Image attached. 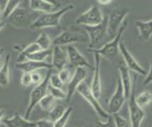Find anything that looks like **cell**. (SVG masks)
<instances>
[{
  "label": "cell",
  "instance_id": "cell-1",
  "mask_svg": "<svg viewBox=\"0 0 152 127\" xmlns=\"http://www.w3.org/2000/svg\"><path fill=\"white\" fill-rule=\"evenodd\" d=\"M73 9H74L73 4H69V5L56 10L55 12H49L43 13V15L39 16L36 18V20L31 25L30 29L40 30V29H45V28L59 27L63 16L68 12L72 11Z\"/></svg>",
  "mask_w": 152,
  "mask_h": 127
},
{
  "label": "cell",
  "instance_id": "cell-2",
  "mask_svg": "<svg viewBox=\"0 0 152 127\" xmlns=\"http://www.w3.org/2000/svg\"><path fill=\"white\" fill-rule=\"evenodd\" d=\"M88 35V49H99L109 42L112 37L107 32V17L96 26H83Z\"/></svg>",
  "mask_w": 152,
  "mask_h": 127
},
{
  "label": "cell",
  "instance_id": "cell-3",
  "mask_svg": "<svg viewBox=\"0 0 152 127\" xmlns=\"http://www.w3.org/2000/svg\"><path fill=\"white\" fill-rule=\"evenodd\" d=\"M34 11H28L27 9L17 8L13 13L10 15L6 20L10 25L17 28V29H26L30 28L31 25L36 20V18L39 16Z\"/></svg>",
  "mask_w": 152,
  "mask_h": 127
},
{
  "label": "cell",
  "instance_id": "cell-4",
  "mask_svg": "<svg viewBox=\"0 0 152 127\" xmlns=\"http://www.w3.org/2000/svg\"><path fill=\"white\" fill-rule=\"evenodd\" d=\"M88 41V32L82 30L70 28V29L65 30L61 32L59 35H57L52 41L53 46H68L72 43H81V42Z\"/></svg>",
  "mask_w": 152,
  "mask_h": 127
},
{
  "label": "cell",
  "instance_id": "cell-5",
  "mask_svg": "<svg viewBox=\"0 0 152 127\" xmlns=\"http://www.w3.org/2000/svg\"><path fill=\"white\" fill-rule=\"evenodd\" d=\"M127 25H128V21L125 19V21L121 25L120 29L118 30L116 35L110 41L107 42V43H106L99 49H88V52L89 53H97L100 55L106 56V58H111V56L116 55L119 52V44H120V41L122 40V36L124 35V32L126 30Z\"/></svg>",
  "mask_w": 152,
  "mask_h": 127
},
{
  "label": "cell",
  "instance_id": "cell-6",
  "mask_svg": "<svg viewBox=\"0 0 152 127\" xmlns=\"http://www.w3.org/2000/svg\"><path fill=\"white\" fill-rule=\"evenodd\" d=\"M50 74H51V71H50V69H49V71H48L46 77L43 79V81L39 84H37V85H35V87L32 89V91L30 95V102H28V105L25 112V116H24L26 119L28 120L32 110L34 109L37 104H39V101L42 100V97L48 93L49 78H50Z\"/></svg>",
  "mask_w": 152,
  "mask_h": 127
},
{
  "label": "cell",
  "instance_id": "cell-7",
  "mask_svg": "<svg viewBox=\"0 0 152 127\" xmlns=\"http://www.w3.org/2000/svg\"><path fill=\"white\" fill-rule=\"evenodd\" d=\"M76 92H77L78 94H80V95L88 102V104L93 108V110L98 115L99 117H101V119H103V120H107V117H109L110 114L104 109L103 106L101 105V103L99 102L98 98L94 96V94L92 93L90 87H88L86 83L82 82L78 86Z\"/></svg>",
  "mask_w": 152,
  "mask_h": 127
},
{
  "label": "cell",
  "instance_id": "cell-8",
  "mask_svg": "<svg viewBox=\"0 0 152 127\" xmlns=\"http://www.w3.org/2000/svg\"><path fill=\"white\" fill-rule=\"evenodd\" d=\"M128 113H129L130 126L139 127L141 126L142 120L145 117V113L142 108L138 105L136 101V94H135V80L133 79V86L130 93V97L128 98Z\"/></svg>",
  "mask_w": 152,
  "mask_h": 127
},
{
  "label": "cell",
  "instance_id": "cell-9",
  "mask_svg": "<svg viewBox=\"0 0 152 127\" xmlns=\"http://www.w3.org/2000/svg\"><path fill=\"white\" fill-rule=\"evenodd\" d=\"M104 15L98 5H93L76 18V24L82 26H96L104 20Z\"/></svg>",
  "mask_w": 152,
  "mask_h": 127
},
{
  "label": "cell",
  "instance_id": "cell-10",
  "mask_svg": "<svg viewBox=\"0 0 152 127\" xmlns=\"http://www.w3.org/2000/svg\"><path fill=\"white\" fill-rule=\"evenodd\" d=\"M130 11L128 9H121V10L112 11L107 17V32L112 38L116 35L118 30L120 29L123 22L128 16Z\"/></svg>",
  "mask_w": 152,
  "mask_h": 127
},
{
  "label": "cell",
  "instance_id": "cell-11",
  "mask_svg": "<svg viewBox=\"0 0 152 127\" xmlns=\"http://www.w3.org/2000/svg\"><path fill=\"white\" fill-rule=\"evenodd\" d=\"M126 98L125 96V91H124V86L120 78L117 79L116 89L112 96L108 100L107 102V112L109 114H114V113L120 112L124 103L126 102Z\"/></svg>",
  "mask_w": 152,
  "mask_h": 127
},
{
  "label": "cell",
  "instance_id": "cell-12",
  "mask_svg": "<svg viewBox=\"0 0 152 127\" xmlns=\"http://www.w3.org/2000/svg\"><path fill=\"white\" fill-rule=\"evenodd\" d=\"M119 51H120V53L123 56L126 66L129 69L130 71L134 72L135 74L141 75V76H145L147 74L146 71L142 68V65L138 62L137 59L134 58V55L131 54V52L127 49V47L123 42V40H121L120 44H119Z\"/></svg>",
  "mask_w": 152,
  "mask_h": 127
},
{
  "label": "cell",
  "instance_id": "cell-13",
  "mask_svg": "<svg viewBox=\"0 0 152 127\" xmlns=\"http://www.w3.org/2000/svg\"><path fill=\"white\" fill-rule=\"evenodd\" d=\"M86 67H76L75 72L71 77L70 80L66 83V102H69L71 98H72L73 95L75 94L76 90H77L78 86L81 83L84 82V80L88 77V72L85 69Z\"/></svg>",
  "mask_w": 152,
  "mask_h": 127
},
{
  "label": "cell",
  "instance_id": "cell-14",
  "mask_svg": "<svg viewBox=\"0 0 152 127\" xmlns=\"http://www.w3.org/2000/svg\"><path fill=\"white\" fill-rule=\"evenodd\" d=\"M94 54V69H93V77L91 80V89L92 93L97 98L101 97L102 95V82H101V74H100V66H101V55L97 53Z\"/></svg>",
  "mask_w": 152,
  "mask_h": 127
},
{
  "label": "cell",
  "instance_id": "cell-15",
  "mask_svg": "<svg viewBox=\"0 0 152 127\" xmlns=\"http://www.w3.org/2000/svg\"><path fill=\"white\" fill-rule=\"evenodd\" d=\"M66 53H68L69 62L70 63L71 66H73L75 68L79 66L91 68L87 58H86L72 44L68 45V47H66Z\"/></svg>",
  "mask_w": 152,
  "mask_h": 127
},
{
  "label": "cell",
  "instance_id": "cell-16",
  "mask_svg": "<svg viewBox=\"0 0 152 127\" xmlns=\"http://www.w3.org/2000/svg\"><path fill=\"white\" fill-rule=\"evenodd\" d=\"M69 62L68 53L62 46H53L52 49V66L56 70H61L66 66Z\"/></svg>",
  "mask_w": 152,
  "mask_h": 127
},
{
  "label": "cell",
  "instance_id": "cell-17",
  "mask_svg": "<svg viewBox=\"0 0 152 127\" xmlns=\"http://www.w3.org/2000/svg\"><path fill=\"white\" fill-rule=\"evenodd\" d=\"M16 68L23 72H34L39 69H52L53 66L46 61H35V60H26L22 62H17Z\"/></svg>",
  "mask_w": 152,
  "mask_h": 127
},
{
  "label": "cell",
  "instance_id": "cell-18",
  "mask_svg": "<svg viewBox=\"0 0 152 127\" xmlns=\"http://www.w3.org/2000/svg\"><path fill=\"white\" fill-rule=\"evenodd\" d=\"M130 70L128 69L126 65H120L119 66V73H120V79L124 86V91H125L126 98L128 100L130 97V93L133 86V79L130 75Z\"/></svg>",
  "mask_w": 152,
  "mask_h": 127
},
{
  "label": "cell",
  "instance_id": "cell-19",
  "mask_svg": "<svg viewBox=\"0 0 152 127\" xmlns=\"http://www.w3.org/2000/svg\"><path fill=\"white\" fill-rule=\"evenodd\" d=\"M2 123L8 127H36L35 121L28 120L18 114H15L11 119H3Z\"/></svg>",
  "mask_w": 152,
  "mask_h": 127
},
{
  "label": "cell",
  "instance_id": "cell-20",
  "mask_svg": "<svg viewBox=\"0 0 152 127\" xmlns=\"http://www.w3.org/2000/svg\"><path fill=\"white\" fill-rule=\"evenodd\" d=\"M136 28L139 32L138 38L142 42H147L152 37V19L148 21L138 20L135 23Z\"/></svg>",
  "mask_w": 152,
  "mask_h": 127
},
{
  "label": "cell",
  "instance_id": "cell-21",
  "mask_svg": "<svg viewBox=\"0 0 152 127\" xmlns=\"http://www.w3.org/2000/svg\"><path fill=\"white\" fill-rule=\"evenodd\" d=\"M30 9L34 12H42V13H49L58 10L52 4L47 2L46 0H30L28 2Z\"/></svg>",
  "mask_w": 152,
  "mask_h": 127
},
{
  "label": "cell",
  "instance_id": "cell-22",
  "mask_svg": "<svg viewBox=\"0 0 152 127\" xmlns=\"http://www.w3.org/2000/svg\"><path fill=\"white\" fill-rule=\"evenodd\" d=\"M10 60H11V55L9 54L2 66L0 67V86L2 87L8 86L10 82Z\"/></svg>",
  "mask_w": 152,
  "mask_h": 127
},
{
  "label": "cell",
  "instance_id": "cell-23",
  "mask_svg": "<svg viewBox=\"0 0 152 127\" xmlns=\"http://www.w3.org/2000/svg\"><path fill=\"white\" fill-rule=\"evenodd\" d=\"M136 101L138 105L144 109L152 102V93L147 90L141 92L138 96L136 95Z\"/></svg>",
  "mask_w": 152,
  "mask_h": 127
},
{
  "label": "cell",
  "instance_id": "cell-24",
  "mask_svg": "<svg viewBox=\"0 0 152 127\" xmlns=\"http://www.w3.org/2000/svg\"><path fill=\"white\" fill-rule=\"evenodd\" d=\"M38 50H40V47H39V45L36 43V42H33V43L28 44L27 47H25V48H24L21 51V53L19 54L18 58H17V62H22V61H26L28 55L34 53V52H36Z\"/></svg>",
  "mask_w": 152,
  "mask_h": 127
},
{
  "label": "cell",
  "instance_id": "cell-25",
  "mask_svg": "<svg viewBox=\"0 0 152 127\" xmlns=\"http://www.w3.org/2000/svg\"><path fill=\"white\" fill-rule=\"evenodd\" d=\"M52 55V50L48 49V50H43L40 49L34 53H32L31 55H28L27 60H35V61H45L49 56Z\"/></svg>",
  "mask_w": 152,
  "mask_h": 127
},
{
  "label": "cell",
  "instance_id": "cell-26",
  "mask_svg": "<svg viewBox=\"0 0 152 127\" xmlns=\"http://www.w3.org/2000/svg\"><path fill=\"white\" fill-rule=\"evenodd\" d=\"M56 104L55 103V98L52 97L50 94L47 93L46 95L42 97V100L39 101V105L43 110L46 112H50L53 106Z\"/></svg>",
  "mask_w": 152,
  "mask_h": 127
},
{
  "label": "cell",
  "instance_id": "cell-27",
  "mask_svg": "<svg viewBox=\"0 0 152 127\" xmlns=\"http://www.w3.org/2000/svg\"><path fill=\"white\" fill-rule=\"evenodd\" d=\"M66 106L64 104H60V103H56L53 106V108L49 112V117L51 121L55 122L57 120H59V117L64 114L66 111Z\"/></svg>",
  "mask_w": 152,
  "mask_h": 127
},
{
  "label": "cell",
  "instance_id": "cell-28",
  "mask_svg": "<svg viewBox=\"0 0 152 127\" xmlns=\"http://www.w3.org/2000/svg\"><path fill=\"white\" fill-rule=\"evenodd\" d=\"M20 3H21V0H8L6 5H5V7L3 8L2 18L6 19L12 13H13L16 10L18 6L20 5Z\"/></svg>",
  "mask_w": 152,
  "mask_h": 127
},
{
  "label": "cell",
  "instance_id": "cell-29",
  "mask_svg": "<svg viewBox=\"0 0 152 127\" xmlns=\"http://www.w3.org/2000/svg\"><path fill=\"white\" fill-rule=\"evenodd\" d=\"M35 42L39 45L40 49H43V50L50 49L52 46V40L50 39V37L48 35L46 32H41L39 36L37 37Z\"/></svg>",
  "mask_w": 152,
  "mask_h": 127
},
{
  "label": "cell",
  "instance_id": "cell-30",
  "mask_svg": "<svg viewBox=\"0 0 152 127\" xmlns=\"http://www.w3.org/2000/svg\"><path fill=\"white\" fill-rule=\"evenodd\" d=\"M72 107H68L66 109V111L64 112V114L62 115L59 120H57L55 122H54V127H64L68 123V121L69 120V117L71 115V113H72Z\"/></svg>",
  "mask_w": 152,
  "mask_h": 127
},
{
  "label": "cell",
  "instance_id": "cell-31",
  "mask_svg": "<svg viewBox=\"0 0 152 127\" xmlns=\"http://www.w3.org/2000/svg\"><path fill=\"white\" fill-rule=\"evenodd\" d=\"M48 93L53 97L55 100H66V93L63 91V89L53 87L49 84L48 86Z\"/></svg>",
  "mask_w": 152,
  "mask_h": 127
},
{
  "label": "cell",
  "instance_id": "cell-32",
  "mask_svg": "<svg viewBox=\"0 0 152 127\" xmlns=\"http://www.w3.org/2000/svg\"><path fill=\"white\" fill-rule=\"evenodd\" d=\"M112 116H113L114 122H115V126L116 127H127V126H130V122L127 121L124 117H122L120 114H119V112L114 113V114H112Z\"/></svg>",
  "mask_w": 152,
  "mask_h": 127
},
{
  "label": "cell",
  "instance_id": "cell-33",
  "mask_svg": "<svg viewBox=\"0 0 152 127\" xmlns=\"http://www.w3.org/2000/svg\"><path fill=\"white\" fill-rule=\"evenodd\" d=\"M49 84L53 87H57V88H61L63 89L65 83L61 80V78H59L58 74H50V78H49Z\"/></svg>",
  "mask_w": 152,
  "mask_h": 127
},
{
  "label": "cell",
  "instance_id": "cell-34",
  "mask_svg": "<svg viewBox=\"0 0 152 127\" xmlns=\"http://www.w3.org/2000/svg\"><path fill=\"white\" fill-rule=\"evenodd\" d=\"M58 76L59 78H61V80L63 81L65 84L68 83L69 80H70V78H71V71H70V69L69 68H63V69H61L59 70V72H58Z\"/></svg>",
  "mask_w": 152,
  "mask_h": 127
},
{
  "label": "cell",
  "instance_id": "cell-35",
  "mask_svg": "<svg viewBox=\"0 0 152 127\" xmlns=\"http://www.w3.org/2000/svg\"><path fill=\"white\" fill-rule=\"evenodd\" d=\"M21 85L24 87H28L32 84V80H31V75L28 72H24L21 76Z\"/></svg>",
  "mask_w": 152,
  "mask_h": 127
},
{
  "label": "cell",
  "instance_id": "cell-36",
  "mask_svg": "<svg viewBox=\"0 0 152 127\" xmlns=\"http://www.w3.org/2000/svg\"><path fill=\"white\" fill-rule=\"evenodd\" d=\"M96 126H101V127H113L115 126V122H114V119H113V116L112 114L109 115V117H107V120H106L104 122H102V121H98L96 123Z\"/></svg>",
  "mask_w": 152,
  "mask_h": 127
},
{
  "label": "cell",
  "instance_id": "cell-37",
  "mask_svg": "<svg viewBox=\"0 0 152 127\" xmlns=\"http://www.w3.org/2000/svg\"><path fill=\"white\" fill-rule=\"evenodd\" d=\"M31 80H32V84H34V85H37V84H39L43 81V79H44V78H43V76L38 73V70L37 71H34V72H31Z\"/></svg>",
  "mask_w": 152,
  "mask_h": 127
},
{
  "label": "cell",
  "instance_id": "cell-38",
  "mask_svg": "<svg viewBox=\"0 0 152 127\" xmlns=\"http://www.w3.org/2000/svg\"><path fill=\"white\" fill-rule=\"evenodd\" d=\"M36 122V127H53L54 122L51 121L50 120H39L35 121Z\"/></svg>",
  "mask_w": 152,
  "mask_h": 127
},
{
  "label": "cell",
  "instance_id": "cell-39",
  "mask_svg": "<svg viewBox=\"0 0 152 127\" xmlns=\"http://www.w3.org/2000/svg\"><path fill=\"white\" fill-rule=\"evenodd\" d=\"M144 85H148V84L152 83V59L150 60V68H149V71L145 75V78L144 80Z\"/></svg>",
  "mask_w": 152,
  "mask_h": 127
},
{
  "label": "cell",
  "instance_id": "cell-40",
  "mask_svg": "<svg viewBox=\"0 0 152 127\" xmlns=\"http://www.w3.org/2000/svg\"><path fill=\"white\" fill-rule=\"evenodd\" d=\"M46 1L52 4V5L55 6L56 8H58V9H60V7H61V1H60V0H46Z\"/></svg>",
  "mask_w": 152,
  "mask_h": 127
},
{
  "label": "cell",
  "instance_id": "cell-41",
  "mask_svg": "<svg viewBox=\"0 0 152 127\" xmlns=\"http://www.w3.org/2000/svg\"><path fill=\"white\" fill-rule=\"evenodd\" d=\"M97 3L99 5H104V6H107V5H109L110 3H112L113 0H96Z\"/></svg>",
  "mask_w": 152,
  "mask_h": 127
},
{
  "label": "cell",
  "instance_id": "cell-42",
  "mask_svg": "<svg viewBox=\"0 0 152 127\" xmlns=\"http://www.w3.org/2000/svg\"><path fill=\"white\" fill-rule=\"evenodd\" d=\"M5 115H6V112H5V110L0 109V123L2 122V120H3V119H4Z\"/></svg>",
  "mask_w": 152,
  "mask_h": 127
},
{
  "label": "cell",
  "instance_id": "cell-43",
  "mask_svg": "<svg viewBox=\"0 0 152 127\" xmlns=\"http://www.w3.org/2000/svg\"><path fill=\"white\" fill-rule=\"evenodd\" d=\"M7 1H8V0H0V6H1L2 8H4L5 5H6Z\"/></svg>",
  "mask_w": 152,
  "mask_h": 127
},
{
  "label": "cell",
  "instance_id": "cell-44",
  "mask_svg": "<svg viewBox=\"0 0 152 127\" xmlns=\"http://www.w3.org/2000/svg\"><path fill=\"white\" fill-rule=\"evenodd\" d=\"M4 28H5V23L2 20H0V32H1Z\"/></svg>",
  "mask_w": 152,
  "mask_h": 127
},
{
  "label": "cell",
  "instance_id": "cell-45",
  "mask_svg": "<svg viewBox=\"0 0 152 127\" xmlns=\"http://www.w3.org/2000/svg\"><path fill=\"white\" fill-rule=\"evenodd\" d=\"M2 15H3V8L0 6V18L2 17Z\"/></svg>",
  "mask_w": 152,
  "mask_h": 127
},
{
  "label": "cell",
  "instance_id": "cell-46",
  "mask_svg": "<svg viewBox=\"0 0 152 127\" xmlns=\"http://www.w3.org/2000/svg\"><path fill=\"white\" fill-rule=\"evenodd\" d=\"M1 62H2V58H1V55H0V64H1Z\"/></svg>",
  "mask_w": 152,
  "mask_h": 127
},
{
  "label": "cell",
  "instance_id": "cell-47",
  "mask_svg": "<svg viewBox=\"0 0 152 127\" xmlns=\"http://www.w3.org/2000/svg\"><path fill=\"white\" fill-rule=\"evenodd\" d=\"M151 111H152V110H151Z\"/></svg>",
  "mask_w": 152,
  "mask_h": 127
}]
</instances>
